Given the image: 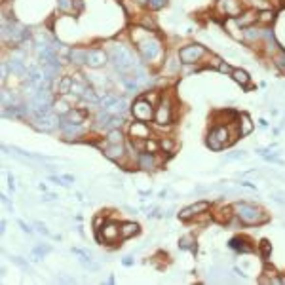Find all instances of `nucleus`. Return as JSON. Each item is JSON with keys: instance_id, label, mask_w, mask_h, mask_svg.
Instances as JSON below:
<instances>
[{"instance_id": "f257e3e1", "label": "nucleus", "mask_w": 285, "mask_h": 285, "mask_svg": "<svg viewBox=\"0 0 285 285\" xmlns=\"http://www.w3.org/2000/svg\"><path fill=\"white\" fill-rule=\"evenodd\" d=\"M109 57L113 61L114 69L120 71L122 74H128V72L139 69V63L133 56V52L129 48H126L124 44H113L111 50H109Z\"/></svg>"}, {"instance_id": "f03ea898", "label": "nucleus", "mask_w": 285, "mask_h": 285, "mask_svg": "<svg viewBox=\"0 0 285 285\" xmlns=\"http://www.w3.org/2000/svg\"><path fill=\"white\" fill-rule=\"evenodd\" d=\"M232 209H234V215L242 221L243 225H249V227H253V225H262V223L268 221V215L264 213L258 205L247 203V201H238V203H234Z\"/></svg>"}, {"instance_id": "7ed1b4c3", "label": "nucleus", "mask_w": 285, "mask_h": 285, "mask_svg": "<svg viewBox=\"0 0 285 285\" xmlns=\"http://www.w3.org/2000/svg\"><path fill=\"white\" fill-rule=\"evenodd\" d=\"M238 137H240V128L236 131H230V126H215L207 135V146L217 152V150H223L228 144H232Z\"/></svg>"}, {"instance_id": "20e7f679", "label": "nucleus", "mask_w": 285, "mask_h": 285, "mask_svg": "<svg viewBox=\"0 0 285 285\" xmlns=\"http://www.w3.org/2000/svg\"><path fill=\"white\" fill-rule=\"evenodd\" d=\"M137 50H139V54L142 56L144 61H156V59L162 57V42L158 40L152 32L144 40L137 44Z\"/></svg>"}, {"instance_id": "39448f33", "label": "nucleus", "mask_w": 285, "mask_h": 285, "mask_svg": "<svg viewBox=\"0 0 285 285\" xmlns=\"http://www.w3.org/2000/svg\"><path fill=\"white\" fill-rule=\"evenodd\" d=\"M154 111H156L154 105L146 99V97H139V99L133 101V105H131V114L139 122H150V120H154Z\"/></svg>"}, {"instance_id": "423d86ee", "label": "nucleus", "mask_w": 285, "mask_h": 285, "mask_svg": "<svg viewBox=\"0 0 285 285\" xmlns=\"http://www.w3.org/2000/svg\"><path fill=\"white\" fill-rule=\"evenodd\" d=\"M173 120V101L170 97H162L154 111V122L158 126H170Z\"/></svg>"}, {"instance_id": "0eeeda50", "label": "nucleus", "mask_w": 285, "mask_h": 285, "mask_svg": "<svg viewBox=\"0 0 285 285\" xmlns=\"http://www.w3.org/2000/svg\"><path fill=\"white\" fill-rule=\"evenodd\" d=\"M120 238H122V232H120V225H118L116 221H107V223H103V227L97 230V240L103 243L113 245V243H116Z\"/></svg>"}, {"instance_id": "6e6552de", "label": "nucleus", "mask_w": 285, "mask_h": 285, "mask_svg": "<svg viewBox=\"0 0 285 285\" xmlns=\"http://www.w3.org/2000/svg\"><path fill=\"white\" fill-rule=\"evenodd\" d=\"M205 54H207V52H205L203 46H200V44H188V46H183V48L179 50V59H181L185 65H194V63H198Z\"/></svg>"}, {"instance_id": "1a4fd4ad", "label": "nucleus", "mask_w": 285, "mask_h": 285, "mask_svg": "<svg viewBox=\"0 0 285 285\" xmlns=\"http://www.w3.org/2000/svg\"><path fill=\"white\" fill-rule=\"evenodd\" d=\"M217 12L227 15L230 19H236L242 14V2L240 0H217Z\"/></svg>"}, {"instance_id": "9d476101", "label": "nucleus", "mask_w": 285, "mask_h": 285, "mask_svg": "<svg viewBox=\"0 0 285 285\" xmlns=\"http://www.w3.org/2000/svg\"><path fill=\"white\" fill-rule=\"evenodd\" d=\"M101 107H103V111H107L109 114H113V116H122V114L128 111V105H126V101L124 99H118V97H105V99H101Z\"/></svg>"}, {"instance_id": "9b49d317", "label": "nucleus", "mask_w": 285, "mask_h": 285, "mask_svg": "<svg viewBox=\"0 0 285 285\" xmlns=\"http://www.w3.org/2000/svg\"><path fill=\"white\" fill-rule=\"evenodd\" d=\"M59 128H61V131L65 133L67 139H78L80 135H84L86 133L84 124H72V122L61 118V116H59Z\"/></svg>"}, {"instance_id": "f8f14e48", "label": "nucleus", "mask_w": 285, "mask_h": 285, "mask_svg": "<svg viewBox=\"0 0 285 285\" xmlns=\"http://www.w3.org/2000/svg\"><path fill=\"white\" fill-rule=\"evenodd\" d=\"M103 154L109 158V160H113V162H124V158H126V146H124V142H118V144H107L105 142V146H103Z\"/></svg>"}, {"instance_id": "ddd939ff", "label": "nucleus", "mask_w": 285, "mask_h": 285, "mask_svg": "<svg viewBox=\"0 0 285 285\" xmlns=\"http://www.w3.org/2000/svg\"><path fill=\"white\" fill-rule=\"evenodd\" d=\"M207 209H209V201H196V203H192V205L185 207V209L179 213V219L188 221V219H194V217H198V215L205 213Z\"/></svg>"}, {"instance_id": "4468645a", "label": "nucleus", "mask_w": 285, "mask_h": 285, "mask_svg": "<svg viewBox=\"0 0 285 285\" xmlns=\"http://www.w3.org/2000/svg\"><path fill=\"white\" fill-rule=\"evenodd\" d=\"M107 59H109V54L105 50H97V48L87 50V67H91V69L103 67L107 63Z\"/></svg>"}, {"instance_id": "2eb2a0df", "label": "nucleus", "mask_w": 285, "mask_h": 285, "mask_svg": "<svg viewBox=\"0 0 285 285\" xmlns=\"http://www.w3.org/2000/svg\"><path fill=\"white\" fill-rule=\"evenodd\" d=\"M129 135L131 139H139V141H144V139H150V129H148V124L146 122H133L129 126Z\"/></svg>"}, {"instance_id": "dca6fc26", "label": "nucleus", "mask_w": 285, "mask_h": 285, "mask_svg": "<svg viewBox=\"0 0 285 285\" xmlns=\"http://www.w3.org/2000/svg\"><path fill=\"white\" fill-rule=\"evenodd\" d=\"M137 166L141 168L142 171H154L158 168V158L154 152H146L142 150L139 158H137Z\"/></svg>"}, {"instance_id": "f3484780", "label": "nucleus", "mask_w": 285, "mask_h": 285, "mask_svg": "<svg viewBox=\"0 0 285 285\" xmlns=\"http://www.w3.org/2000/svg\"><path fill=\"white\" fill-rule=\"evenodd\" d=\"M34 126L42 131H52L59 126V116H54V114H46V116H36L34 118Z\"/></svg>"}, {"instance_id": "a211bd4d", "label": "nucleus", "mask_w": 285, "mask_h": 285, "mask_svg": "<svg viewBox=\"0 0 285 285\" xmlns=\"http://www.w3.org/2000/svg\"><path fill=\"white\" fill-rule=\"evenodd\" d=\"M238 128H240V139H242V137H247V135H251V131L255 129V124L251 122L249 114H245V113L240 114V118H238Z\"/></svg>"}, {"instance_id": "6ab92c4d", "label": "nucleus", "mask_w": 285, "mask_h": 285, "mask_svg": "<svg viewBox=\"0 0 285 285\" xmlns=\"http://www.w3.org/2000/svg\"><path fill=\"white\" fill-rule=\"evenodd\" d=\"M69 59L74 65H87V50L86 48H72L69 52Z\"/></svg>"}, {"instance_id": "aec40b11", "label": "nucleus", "mask_w": 285, "mask_h": 285, "mask_svg": "<svg viewBox=\"0 0 285 285\" xmlns=\"http://www.w3.org/2000/svg\"><path fill=\"white\" fill-rule=\"evenodd\" d=\"M61 118L69 120L72 124H84L86 118H87V111H84V109H71L69 113L65 114V116H61Z\"/></svg>"}, {"instance_id": "412c9836", "label": "nucleus", "mask_w": 285, "mask_h": 285, "mask_svg": "<svg viewBox=\"0 0 285 285\" xmlns=\"http://www.w3.org/2000/svg\"><path fill=\"white\" fill-rule=\"evenodd\" d=\"M230 76H232L234 82H238L242 87H249V84H251V76L243 71V69H232Z\"/></svg>"}, {"instance_id": "4be33fe9", "label": "nucleus", "mask_w": 285, "mask_h": 285, "mask_svg": "<svg viewBox=\"0 0 285 285\" xmlns=\"http://www.w3.org/2000/svg\"><path fill=\"white\" fill-rule=\"evenodd\" d=\"M256 21V14L255 12H243V14H240L238 17H236V25L238 27H242V28H245V27H251L253 23Z\"/></svg>"}, {"instance_id": "5701e85b", "label": "nucleus", "mask_w": 285, "mask_h": 285, "mask_svg": "<svg viewBox=\"0 0 285 285\" xmlns=\"http://www.w3.org/2000/svg\"><path fill=\"white\" fill-rule=\"evenodd\" d=\"M120 232H122V238L128 240L131 236H137L141 232V227L137 223H122L120 225Z\"/></svg>"}, {"instance_id": "b1692460", "label": "nucleus", "mask_w": 285, "mask_h": 285, "mask_svg": "<svg viewBox=\"0 0 285 285\" xmlns=\"http://www.w3.org/2000/svg\"><path fill=\"white\" fill-rule=\"evenodd\" d=\"M243 40L245 42H260L262 40V30L260 28H255L253 25L251 27L243 28Z\"/></svg>"}, {"instance_id": "393cba45", "label": "nucleus", "mask_w": 285, "mask_h": 285, "mask_svg": "<svg viewBox=\"0 0 285 285\" xmlns=\"http://www.w3.org/2000/svg\"><path fill=\"white\" fill-rule=\"evenodd\" d=\"M6 65L12 71V74H25L27 72V67H25V63H23L21 57H12L10 63H6Z\"/></svg>"}, {"instance_id": "a878e982", "label": "nucleus", "mask_w": 285, "mask_h": 285, "mask_svg": "<svg viewBox=\"0 0 285 285\" xmlns=\"http://www.w3.org/2000/svg\"><path fill=\"white\" fill-rule=\"evenodd\" d=\"M245 243H247V242H245L243 238H232L228 245H230L232 249L240 251V253H251V251H253V247H251V245H245Z\"/></svg>"}, {"instance_id": "bb28decb", "label": "nucleus", "mask_w": 285, "mask_h": 285, "mask_svg": "<svg viewBox=\"0 0 285 285\" xmlns=\"http://www.w3.org/2000/svg\"><path fill=\"white\" fill-rule=\"evenodd\" d=\"M107 144H118V142H124V133L120 129H109L107 137H105Z\"/></svg>"}, {"instance_id": "cd10ccee", "label": "nucleus", "mask_w": 285, "mask_h": 285, "mask_svg": "<svg viewBox=\"0 0 285 285\" xmlns=\"http://www.w3.org/2000/svg\"><path fill=\"white\" fill-rule=\"evenodd\" d=\"M274 19H276V12L274 10H262V12L256 14V21L262 23V25H270Z\"/></svg>"}, {"instance_id": "c85d7f7f", "label": "nucleus", "mask_w": 285, "mask_h": 285, "mask_svg": "<svg viewBox=\"0 0 285 285\" xmlns=\"http://www.w3.org/2000/svg\"><path fill=\"white\" fill-rule=\"evenodd\" d=\"M71 87H72V78L71 76H63V78L59 80V84H57V93L67 95V93L71 91Z\"/></svg>"}, {"instance_id": "c756f323", "label": "nucleus", "mask_w": 285, "mask_h": 285, "mask_svg": "<svg viewBox=\"0 0 285 285\" xmlns=\"http://www.w3.org/2000/svg\"><path fill=\"white\" fill-rule=\"evenodd\" d=\"M74 6H76V0H57V10L59 12L71 14V12H74Z\"/></svg>"}, {"instance_id": "7c9ffc66", "label": "nucleus", "mask_w": 285, "mask_h": 285, "mask_svg": "<svg viewBox=\"0 0 285 285\" xmlns=\"http://www.w3.org/2000/svg\"><path fill=\"white\" fill-rule=\"evenodd\" d=\"M179 249H196V240H194V236H183L181 240H179Z\"/></svg>"}, {"instance_id": "2f4dec72", "label": "nucleus", "mask_w": 285, "mask_h": 285, "mask_svg": "<svg viewBox=\"0 0 285 285\" xmlns=\"http://www.w3.org/2000/svg\"><path fill=\"white\" fill-rule=\"evenodd\" d=\"M80 97L86 99V101H89V103H93V105H95V103H101V99L97 97V93H95V91H93V87H89V86H86L84 93H82Z\"/></svg>"}, {"instance_id": "473e14b6", "label": "nucleus", "mask_w": 285, "mask_h": 285, "mask_svg": "<svg viewBox=\"0 0 285 285\" xmlns=\"http://www.w3.org/2000/svg\"><path fill=\"white\" fill-rule=\"evenodd\" d=\"M232 211H234L232 207H221V209H219V213L221 215H217V221H221V223H228V221H230V217L234 215Z\"/></svg>"}, {"instance_id": "72a5a7b5", "label": "nucleus", "mask_w": 285, "mask_h": 285, "mask_svg": "<svg viewBox=\"0 0 285 285\" xmlns=\"http://www.w3.org/2000/svg\"><path fill=\"white\" fill-rule=\"evenodd\" d=\"M274 63H276V67L280 69L282 72H285V52H278L276 56H274Z\"/></svg>"}, {"instance_id": "f704fd0d", "label": "nucleus", "mask_w": 285, "mask_h": 285, "mask_svg": "<svg viewBox=\"0 0 285 285\" xmlns=\"http://www.w3.org/2000/svg\"><path fill=\"white\" fill-rule=\"evenodd\" d=\"M141 27L144 28H150V30H156V23H154V19L150 17V15H141Z\"/></svg>"}, {"instance_id": "c9c22d12", "label": "nucleus", "mask_w": 285, "mask_h": 285, "mask_svg": "<svg viewBox=\"0 0 285 285\" xmlns=\"http://www.w3.org/2000/svg\"><path fill=\"white\" fill-rule=\"evenodd\" d=\"M56 111H57V114H59V116H65V114L71 111V107L67 105V101H65V99H59L56 103Z\"/></svg>"}, {"instance_id": "e433bc0d", "label": "nucleus", "mask_w": 285, "mask_h": 285, "mask_svg": "<svg viewBox=\"0 0 285 285\" xmlns=\"http://www.w3.org/2000/svg\"><path fill=\"white\" fill-rule=\"evenodd\" d=\"M52 251V247L50 245H38V247H34V255H36V258L34 260H40L46 253H50Z\"/></svg>"}, {"instance_id": "4c0bfd02", "label": "nucleus", "mask_w": 285, "mask_h": 285, "mask_svg": "<svg viewBox=\"0 0 285 285\" xmlns=\"http://www.w3.org/2000/svg\"><path fill=\"white\" fill-rule=\"evenodd\" d=\"M247 156V152H243V150H236V152H230L225 156V162H234V160H243V158Z\"/></svg>"}, {"instance_id": "58836bf2", "label": "nucleus", "mask_w": 285, "mask_h": 285, "mask_svg": "<svg viewBox=\"0 0 285 285\" xmlns=\"http://www.w3.org/2000/svg\"><path fill=\"white\" fill-rule=\"evenodd\" d=\"M146 6H148L150 10H162V8L168 6V0H148Z\"/></svg>"}, {"instance_id": "ea45409f", "label": "nucleus", "mask_w": 285, "mask_h": 285, "mask_svg": "<svg viewBox=\"0 0 285 285\" xmlns=\"http://www.w3.org/2000/svg\"><path fill=\"white\" fill-rule=\"evenodd\" d=\"M158 148H160V142L152 141V139H144V150L146 152H156Z\"/></svg>"}, {"instance_id": "a19ab883", "label": "nucleus", "mask_w": 285, "mask_h": 285, "mask_svg": "<svg viewBox=\"0 0 285 285\" xmlns=\"http://www.w3.org/2000/svg\"><path fill=\"white\" fill-rule=\"evenodd\" d=\"M160 148H162L164 152H171V148H173V141H171V139H162V141H160Z\"/></svg>"}, {"instance_id": "79ce46f5", "label": "nucleus", "mask_w": 285, "mask_h": 285, "mask_svg": "<svg viewBox=\"0 0 285 285\" xmlns=\"http://www.w3.org/2000/svg\"><path fill=\"white\" fill-rule=\"evenodd\" d=\"M12 262L17 264L19 268H23V270H28V264L25 262V260H21V256H12Z\"/></svg>"}, {"instance_id": "37998d69", "label": "nucleus", "mask_w": 285, "mask_h": 285, "mask_svg": "<svg viewBox=\"0 0 285 285\" xmlns=\"http://www.w3.org/2000/svg\"><path fill=\"white\" fill-rule=\"evenodd\" d=\"M34 227L38 228V232H40V234H44V236H50V230H48V228L44 227L42 223H36V225H34Z\"/></svg>"}, {"instance_id": "c03bdc74", "label": "nucleus", "mask_w": 285, "mask_h": 285, "mask_svg": "<svg viewBox=\"0 0 285 285\" xmlns=\"http://www.w3.org/2000/svg\"><path fill=\"white\" fill-rule=\"evenodd\" d=\"M262 251H264V256H268V253L272 251V245L268 242H262Z\"/></svg>"}, {"instance_id": "a18cd8bd", "label": "nucleus", "mask_w": 285, "mask_h": 285, "mask_svg": "<svg viewBox=\"0 0 285 285\" xmlns=\"http://www.w3.org/2000/svg\"><path fill=\"white\" fill-rule=\"evenodd\" d=\"M17 225L21 227V230H23V232H27V234H30V232H32V230H30V227H28V225H25L23 221H17Z\"/></svg>"}, {"instance_id": "49530a36", "label": "nucleus", "mask_w": 285, "mask_h": 285, "mask_svg": "<svg viewBox=\"0 0 285 285\" xmlns=\"http://www.w3.org/2000/svg\"><path fill=\"white\" fill-rule=\"evenodd\" d=\"M122 262H124V266H131V264H133V258H131V256H124Z\"/></svg>"}, {"instance_id": "de8ad7c7", "label": "nucleus", "mask_w": 285, "mask_h": 285, "mask_svg": "<svg viewBox=\"0 0 285 285\" xmlns=\"http://www.w3.org/2000/svg\"><path fill=\"white\" fill-rule=\"evenodd\" d=\"M57 198V196H56V194H46V196H44V201H52V200H56Z\"/></svg>"}, {"instance_id": "09e8293b", "label": "nucleus", "mask_w": 285, "mask_h": 285, "mask_svg": "<svg viewBox=\"0 0 285 285\" xmlns=\"http://www.w3.org/2000/svg\"><path fill=\"white\" fill-rule=\"evenodd\" d=\"M8 185H10V188H12V190H14V188H15V185H14V177H12V175L8 177Z\"/></svg>"}, {"instance_id": "8fccbe9b", "label": "nucleus", "mask_w": 285, "mask_h": 285, "mask_svg": "<svg viewBox=\"0 0 285 285\" xmlns=\"http://www.w3.org/2000/svg\"><path fill=\"white\" fill-rule=\"evenodd\" d=\"M280 284H285V276L284 278H280Z\"/></svg>"}]
</instances>
